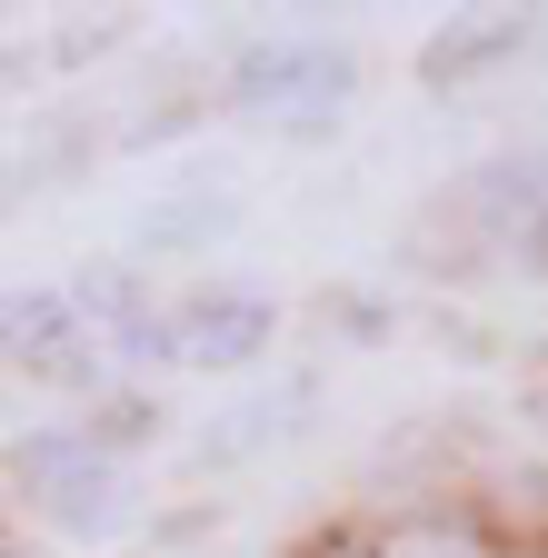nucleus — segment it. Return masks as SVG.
Segmentation results:
<instances>
[{
	"label": "nucleus",
	"instance_id": "nucleus-1",
	"mask_svg": "<svg viewBox=\"0 0 548 558\" xmlns=\"http://www.w3.org/2000/svg\"><path fill=\"white\" fill-rule=\"evenodd\" d=\"M240 90H249V110H329L350 90V60L329 40H280V50H249Z\"/></svg>",
	"mask_w": 548,
	"mask_h": 558
},
{
	"label": "nucleus",
	"instance_id": "nucleus-2",
	"mask_svg": "<svg viewBox=\"0 0 548 558\" xmlns=\"http://www.w3.org/2000/svg\"><path fill=\"white\" fill-rule=\"evenodd\" d=\"M180 329H190V339H180L190 360H240V349H249V339L269 329V310H259V300H199V310H190Z\"/></svg>",
	"mask_w": 548,
	"mask_h": 558
},
{
	"label": "nucleus",
	"instance_id": "nucleus-3",
	"mask_svg": "<svg viewBox=\"0 0 548 558\" xmlns=\"http://www.w3.org/2000/svg\"><path fill=\"white\" fill-rule=\"evenodd\" d=\"M319 558H379V548H350V538H339V548H319Z\"/></svg>",
	"mask_w": 548,
	"mask_h": 558
}]
</instances>
